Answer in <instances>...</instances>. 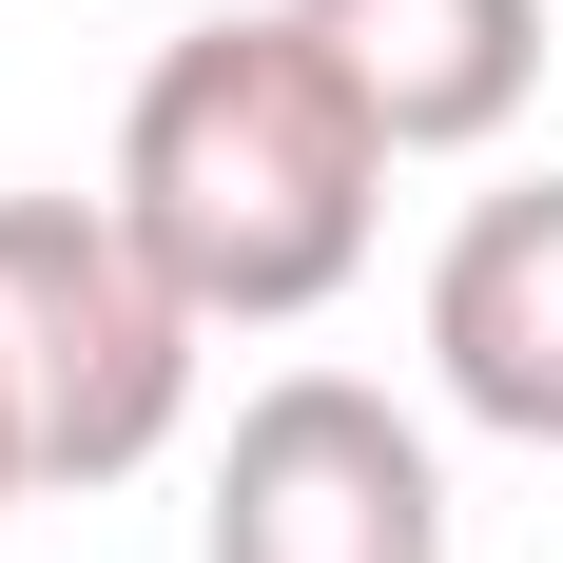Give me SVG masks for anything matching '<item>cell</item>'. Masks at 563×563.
<instances>
[{
    "label": "cell",
    "instance_id": "5",
    "mask_svg": "<svg viewBox=\"0 0 563 563\" xmlns=\"http://www.w3.org/2000/svg\"><path fill=\"white\" fill-rule=\"evenodd\" d=\"M350 58V98L389 117V156H486L544 78V0H291Z\"/></svg>",
    "mask_w": 563,
    "mask_h": 563
},
{
    "label": "cell",
    "instance_id": "4",
    "mask_svg": "<svg viewBox=\"0 0 563 563\" xmlns=\"http://www.w3.org/2000/svg\"><path fill=\"white\" fill-rule=\"evenodd\" d=\"M428 369H448L466 428H506V448H563V175L486 195L448 233V273H428Z\"/></svg>",
    "mask_w": 563,
    "mask_h": 563
},
{
    "label": "cell",
    "instance_id": "2",
    "mask_svg": "<svg viewBox=\"0 0 563 563\" xmlns=\"http://www.w3.org/2000/svg\"><path fill=\"white\" fill-rule=\"evenodd\" d=\"M195 291L136 253L117 195H0V350L40 408V486H136L195 408Z\"/></svg>",
    "mask_w": 563,
    "mask_h": 563
},
{
    "label": "cell",
    "instance_id": "6",
    "mask_svg": "<svg viewBox=\"0 0 563 563\" xmlns=\"http://www.w3.org/2000/svg\"><path fill=\"white\" fill-rule=\"evenodd\" d=\"M40 486V408H20V350H0V506Z\"/></svg>",
    "mask_w": 563,
    "mask_h": 563
},
{
    "label": "cell",
    "instance_id": "3",
    "mask_svg": "<svg viewBox=\"0 0 563 563\" xmlns=\"http://www.w3.org/2000/svg\"><path fill=\"white\" fill-rule=\"evenodd\" d=\"M195 563H448V466H428V428L389 389L291 369V389L233 408Z\"/></svg>",
    "mask_w": 563,
    "mask_h": 563
},
{
    "label": "cell",
    "instance_id": "1",
    "mask_svg": "<svg viewBox=\"0 0 563 563\" xmlns=\"http://www.w3.org/2000/svg\"><path fill=\"white\" fill-rule=\"evenodd\" d=\"M117 214L214 331H291L369 273V214H389V117L350 98V58L253 0V20H195L156 40L136 117H117Z\"/></svg>",
    "mask_w": 563,
    "mask_h": 563
}]
</instances>
